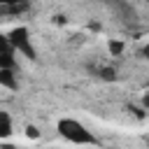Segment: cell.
<instances>
[{
  "mask_svg": "<svg viewBox=\"0 0 149 149\" xmlns=\"http://www.w3.org/2000/svg\"><path fill=\"white\" fill-rule=\"evenodd\" d=\"M142 105H144V107H147V109H149V91H147V93H144V95H142Z\"/></svg>",
  "mask_w": 149,
  "mask_h": 149,
  "instance_id": "10",
  "label": "cell"
},
{
  "mask_svg": "<svg viewBox=\"0 0 149 149\" xmlns=\"http://www.w3.org/2000/svg\"><path fill=\"white\" fill-rule=\"evenodd\" d=\"M142 54H144V58H147V61H149V44H147V47H144V49H142Z\"/></svg>",
  "mask_w": 149,
  "mask_h": 149,
  "instance_id": "11",
  "label": "cell"
},
{
  "mask_svg": "<svg viewBox=\"0 0 149 149\" xmlns=\"http://www.w3.org/2000/svg\"><path fill=\"white\" fill-rule=\"evenodd\" d=\"M56 130L61 133V137H65V140L72 142V144H98L95 135H93L81 121H77V119H70V116L58 119Z\"/></svg>",
  "mask_w": 149,
  "mask_h": 149,
  "instance_id": "1",
  "label": "cell"
},
{
  "mask_svg": "<svg viewBox=\"0 0 149 149\" xmlns=\"http://www.w3.org/2000/svg\"><path fill=\"white\" fill-rule=\"evenodd\" d=\"M0 149H16V147H12V144H2Z\"/></svg>",
  "mask_w": 149,
  "mask_h": 149,
  "instance_id": "12",
  "label": "cell"
},
{
  "mask_svg": "<svg viewBox=\"0 0 149 149\" xmlns=\"http://www.w3.org/2000/svg\"><path fill=\"white\" fill-rule=\"evenodd\" d=\"M7 37H9L12 47H14L19 54H23V56H26V58H30V61H35V58H37L35 47H33V42H30V33H28V28L16 26V28H12V30L7 33Z\"/></svg>",
  "mask_w": 149,
  "mask_h": 149,
  "instance_id": "2",
  "label": "cell"
},
{
  "mask_svg": "<svg viewBox=\"0 0 149 149\" xmlns=\"http://www.w3.org/2000/svg\"><path fill=\"white\" fill-rule=\"evenodd\" d=\"M26 135H28V137H33V140H35V137H40V130H37V128H35V126H28V128H26Z\"/></svg>",
  "mask_w": 149,
  "mask_h": 149,
  "instance_id": "9",
  "label": "cell"
},
{
  "mask_svg": "<svg viewBox=\"0 0 149 149\" xmlns=\"http://www.w3.org/2000/svg\"><path fill=\"white\" fill-rule=\"evenodd\" d=\"M16 49L12 47V42H9V37H7V33L5 35H0V70H19V63H16Z\"/></svg>",
  "mask_w": 149,
  "mask_h": 149,
  "instance_id": "3",
  "label": "cell"
},
{
  "mask_svg": "<svg viewBox=\"0 0 149 149\" xmlns=\"http://www.w3.org/2000/svg\"><path fill=\"white\" fill-rule=\"evenodd\" d=\"M12 135V119L7 112H0V137H9Z\"/></svg>",
  "mask_w": 149,
  "mask_h": 149,
  "instance_id": "5",
  "label": "cell"
},
{
  "mask_svg": "<svg viewBox=\"0 0 149 149\" xmlns=\"http://www.w3.org/2000/svg\"><path fill=\"white\" fill-rule=\"evenodd\" d=\"M23 9H28V5H2L0 7V12H12V14H19Z\"/></svg>",
  "mask_w": 149,
  "mask_h": 149,
  "instance_id": "6",
  "label": "cell"
},
{
  "mask_svg": "<svg viewBox=\"0 0 149 149\" xmlns=\"http://www.w3.org/2000/svg\"><path fill=\"white\" fill-rule=\"evenodd\" d=\"M100 77H102V79H114L116 74H114V70H109V68H102V70H100Z\"/></svg>",
  "mask_w": 149,
  "mask_h": 149,
  "instance_id": "8",
  "label": "cell"
},
{
  "mask_svg": "<svg viewBox=\"0 0 149 149\" xmlns=\"http://www.w3.org/2000/svg\"><path fill=\"white\" fill-rule=\"evenodd\" d=\"M109 51H112V54H121V51H123V44H121L119 40H112V42H109Z\"/></svg>",
  "mask_w": 149,
  "mask_h": 149,
  "instance_id": "7",
  "label": "cell"
},
{
  "mask_svg": "<svg viewBox=\"0 0 149 149\" xmlns=\"http://www.w3.org/2000/svg\"><path fill=\"white\" fill-rule=\"evenodd\" d=\"M0 86L5 88H19V79H16V72L14 70H0Z\"/></svg>",
  "mask_w": 149,
  "mask_h": 149,
  "instance_id": "4",
  "label": "cell"
}]
</instances>
